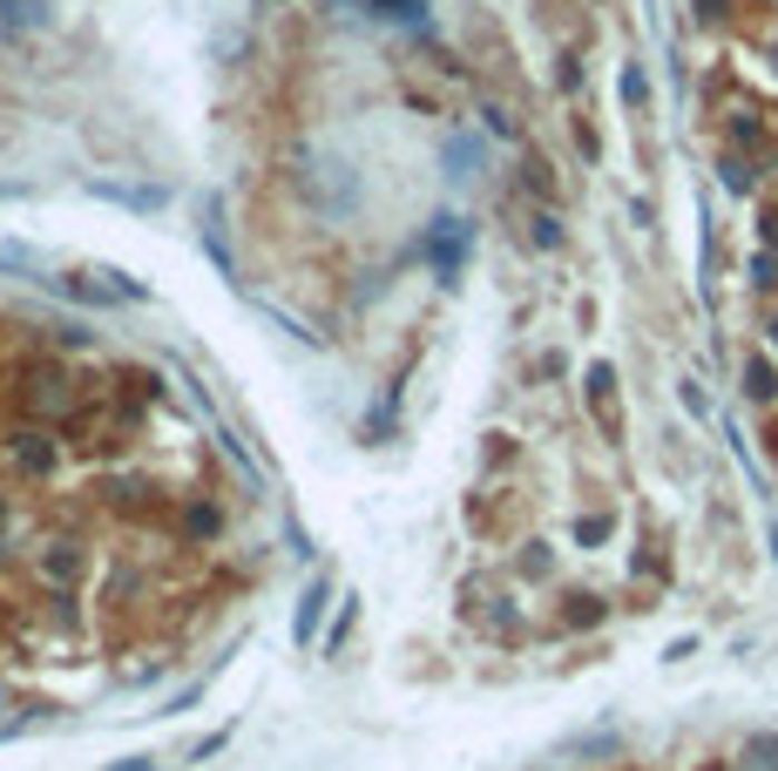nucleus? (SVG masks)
Listing matches in <instances>:
<instances>
[{"mask_svg":"<svg viewBox=\"0 0 778 771\" xmlns=\"http://www.w3.org/2000/svg\"><path fill=\"white\" fill-rule=\"evenodd\" d=\"M122 771H149V764H122Z\"/></svg>","mask_w":778,"mask_h":771,"instance_id":"0eeeda50","label":"nucleus"},{"mask_svg":"<svg viewBox=\"0 0 778 771\" xmlns=\"http://www.w3.org/2000/svg\"><path fill=\"white\" fill-rule=\"evenodd\" d=\"M426 257H434V271H447V278L461 271V224H454V217L434 224V237H426Z\"/></svg>","mask_w":778,"mask_h":771,"instance_id":"f257e3e1","label":"nucleus"},{"mask_svg":"<svg viewBox=\"0 0 778 771\" xmlns=\"http://www.w3.org/2000/svg\"><path fill=\"white\" fill-rule=\"evenodd\" d=\"M745 393H751V399H771V393H778L771 366H758V359H751V366H745Z\"/></svg>","mask_w":778,"mask_h":771,"instance_id":"7ed1b4c3","label":"nucleus"},{"mask_svg":"<svg viewBox=\"0 0 778 771\" xmlns=\"http://www.w3.org/2000/svg\"><path fill=\"white\" fill-rule=\"evenodd\" d=\"M406 8H420V0H380V14H406Z\"/></svg>","mask_w":778,"mask_h":771,"instance_id":"39448f33","label":"nucleus"},{"mask_svg":"<svg viewBox=\"0 0 778 771\" xmlns=\"http://www.w3.org/2000/svg\"><path fill=\"white\" fill-rule=\"evenodd\" d=\"M447 162H454V177H467V162H481V149H467V136H454V149H447Z\"/></svg>","mask_w":778,"mask_h":771,"instance_id":"20e7f679","label":"nucleus"},{"mask_svg":"<svg viewBox=\"0 0 778 771\" xmlns=\"http://www.w3.org/2000/svg\"><path fill=\"white\" fill-rule=\"evenodd\" d=\"M771 338H778V332H771Z\"/></svg>","mask_w":778,"mask_h":771,"instance_id":"6e6552de","label":"nucleus"},{"mask_svg":"<svg viewBox=\"0 0 778 771\" xmlns=\"http://www.w3.org/2000/svg\"><path fill=\"white\" fill-rule=\"evenodd\" d=\"M771 555H778V528H771Z\"/></svg>","mask_w":778,"mask_h":771,"instance_id":"423d86ee","label":"nucleus"},{"mask_svg":"<svg viewBox=\"0 0 778 771\" xmlns=\"http://www.w3.org/2000/svg\"><path fill=\"white\" fill-rule=\"evenodd\" d=\"M318 616H325V589H312L305 603H298V623H292V636L298 643H312V630H318Z\"/></svg>","mask_w":778,"mask_h":771,"instance_id":"f03ea898","label":"nucleus"}]
</instances>
